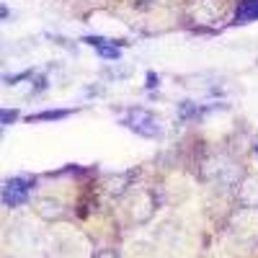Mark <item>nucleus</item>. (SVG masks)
I'll return each instance as SVG.
<instances>
[{
  "instance_id": "1",
  "label": "nucleus",
  "mask_w": 258,
  "mask_h": 258,
  "mask_svg": "<svg viewBox=\"0 0 258 258\" xmlns=\"http://www.w3.org/2000/svg\"><path fill=\"white\" fill-rule=\"evenodd\" d=\"M121 124H124L126 129H132L135 135L147 137V140H155V137L163 135L160 121L155 119L153 111H147V109H129V111L121 116Z\"/></svg>"
},
{
  "instance_id": "2",
  "label": "nucleus",
  "mask_w": 258,
  "mask_h": 258,
  "mask_svg": "<svg viewBox=\"0 0 258 258\" xmlns=\"http://www.w3.org/2000/svg\"><path fill=\"white\" fill-rule=\"evenodd\" d=\"M34 188V178H11L6 186H3V202L6 207H21V204H26L29 199V194Z\"/></svg>"
},
{
  "instance_id": "3",
  "label": "nucleus",
  "mask_w": 258,
  "mask_h": 258,
  "mask_svg": "<svg viewBox=\"0 0 258 258\" xmlns=\"http://www.w3.org/2000/svg\"><path fill=\"white\" fill-rule=\"evenodd\" d=\"M255 18H258V0H243L235 21H238V24H250Z\"/></svg>"
},
{
  "instance_id": "4",
  "label": "nucleus",
  "mask_w": 258,
  "mask_h": 258,
  "mask_svg": "<svg viewBox=\"0 0 258 258\" xmlns=\"http://www.w3.org/2000/svg\"><path fill=\"white\" fill-rule=\"evenodd\" d=\"M73 111L70 109H54V111H39V114H31L26 121H57V119H64L70 116Z\"/></svg>"
},
{
  "instance_id": "5",
  "label": "nucleus",
  "mask_w": 258,
  "mask_h": 258,
  "mask_svg": "<svg viewBox=\"0 0 258 258\" xmlns=\"http://www.w3.org/2000/svg\"><path fill=\"white\" fill-rule=\"evenodd\" d=\"M96 52H98V57H103V59H114V62H119V59H121V49H119L116 44H106V47H98Z\"/></svg>"
},
{
  "instance_id": "6",
  "label": "nucleus",
  "mask_w": 258,
  "mask_h": 258,
  "mask_svg": "<svg viewBox=\"0 0 258 258\" xmlns=\"http://www.w3.org/2000/svg\"><path fill=\"white\" fill-rule=\"evenodd\" d=\"M178 114H181V119H191V116L199 114V106H194L191 101H183V103L178 106Z\"/></svg>"
},
{
  "instance_id": "7",
  "label": "nucleus",
  "mask_w": 258,
  "mask_h": 258,
  "mask_svg": "<svg viewBox=\"0 0 258 258\" xmlns=\"http://www.w3.org/2000/svg\"><path fill=\"white\" fill-rule=\"evenodd\" d=\"M16 119H18V111H16V109H0V126L13 124Z\"/></svg>"
},
{
  "instance_id": "8",
  "label": "nucleus",
  "mask_w": 258,
  "mask_h": 258,
  "mask_svg": "<svg viewBox=\"0 0 258 258\" xmlns=\"http://www.w3.org/2000/svg\"><path fill=\"white\" fill-rule=\"evenodd\" d=\"M158 83H160V78H158L153 70H150V73H147V88H155Z\"/></svg>"
},
{
  "instance_id": "9",
  "label": "nucleus",
  "mask_w": 258,
  "mask_h": 258,
  "mask_svg": "<svg viewBox=\"0 0 258 258\" xmlns=\"http://www.w3.org/2000/svg\"><path fill=\"white\" fill-rule=\"evenodd\" d=\"M11 16V11H8V6H3V3H0V21H6Z\"/></svg>"
},
{
  "instance_id": "10",
  "label": "nucleus",
  "mask_w": 258,
  "mask_h": 258,
  "mask_svg": "<svg viewBox=\"0 0 258 258\" xmlns=\"http://www.w3.org/2000/svg\"><path fill=\"white\" fill-rule=\"evenodd\" d=\"M255 153H258V147H255Z\"/></svg>"
},
{
  "instance_id": "11",
  "label": "nucleus",
  "mask_w": 258,
  "mask_h": 258,
  "mask_svg": "<svg viewBox=\"0 0 258 258\" xmlns=\"http://www.w3.org/2000/svg\"><path fill=\"white\" fill-rule=\"evenodd\" d=\"M0 135H3V132H0Z\"/></svg>"
}]
</instances>
